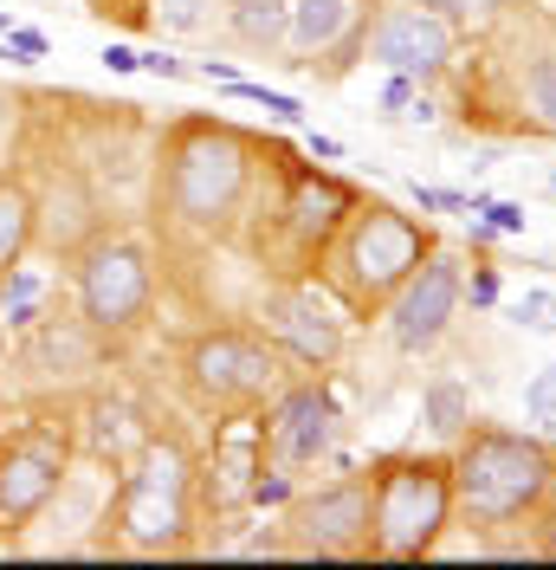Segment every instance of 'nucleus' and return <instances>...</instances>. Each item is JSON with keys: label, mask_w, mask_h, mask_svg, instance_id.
Wrapping results in <instances>:
<instances>
[{"label": "nucleus", "mask_w": 556, "mask_h": 570, "mask_svg": "<svg viewBox=\"0 0 556 570\" xmlns=\"http://www.w3.org/2000/svg\"><path fill=\"white\" fill-rule=\"evenodd\" d=\"M420 415H427V428L434 434H466L473 428V395H466V383H453V376H434L427 383V395H420Z\"/></svg>", "instance_id": "a211bd4d"}, {"label": "nucleus", "mask_w": 556, "mask_h": 570, "mask_svg": "<svg viewBox=\"0 0 556 570\" xmlns=\"http://www.w3.org/2000/svg\"><path fill=\"white\" fill-rule=\"evenodd\" d=\"M117 525L137 551H162L181 538V525H188V461L175 448H162V441L142 448L137 473L123 480V499H117Z\"/></svg>", "instance_id": "39448f33"}, {"label": "nucleus", "mask_w": 556, "mask_h": 570, "mask_svg": "<svg viewBox=\"0 0 556 570\" xmlns=\"http://www.w3.org/2000/svg\"><path fill=\"white\" fill-rule=\"evenodd\" d=\"M369 59L388 71H408V78H427L453 59V27L427 7H395L369 33Z\"/></svg>", "instance_id": "9b49d317"}, {"label": "nucleus", "mask_w": 556, "mask_h": 570, "mask_svg": "<svg viewBox=\"0 0 556 570\" xmlns=\"http://www.w3.org/2000/svg\"><path fill=\"white\" fill-rule=\"evenodd\" d=\"M556 461L537 434H505V428H466V448L453 454V505H466L473 519L505 525L530 512L550 493Z\"/></svg>", "instance_id": "f03ea898"}, {"label": "nucleus", "mask_w": 556, "mask_h": 570, "mask_svg": "<svg viewBox=\"0 0 556 570\" xmlns=\"http://www.w3.org/2000/svg\"><path fill=\"white\" fill-rule=\"evenodd\" d=\"M459 298H466V279H459V259L453 253H427L408 285L395 292V312H388V331H395V351L408 356H427L440 337H447L453 312H459Z\"/></svg>", "instance_id": "0eeeda50"}, {"label": "nucleus", "mask_w": 556, "mask_h": 570, "mask_svg": "<svg viewBox=\"0 0 556 570\" xmlns=\"http://www.w3.org/2000/svg\"><path fill=\"white\" fill-rule=\"evenodd\" d=\"M512 318L524 331H556V292H524L518 305H512Z\"/></svg>", "instance_id": "5701e85b"}, {"label": "nucleus", "mask_w": 556, "mask_h": 570, "mask_svg": "<svg viewBox=\"0 0 556 570\" xmlns=\"http://www.w3.org/2000/svg\"><path fill=\"white\" fill-rule=\"evenodd\" d=\"M337 234H344L337 240V292L356 312H376L383 298H395L408 285V273L434 253V240L401 208H388V202H369V208L356 202V214Z\"/></svg>", "instance_id": "7ed1b4c3"}, {"label": "nucleus", "mask_w": 556, "mask_h": 570, "mask_svg": "<svg viewBox=\"0 0 556 570\" xmlns=\"http://www.w3.org/2000/svg\"><path fill=\"white\" fill-rule=\"evenodd\" d=\"M78 312L91 331H130L149 312V253L137 240H98L78 259Z\"/></svg>", "instance_id": "423d86ee"}, {"label": "nucleus", "mask_w": 556, "mask_h": 570, "mask_svg": "<svg viewBox=\"0 0 556 570\" xmlns=\"http://www.w3.org/2000/svg\"><path fill=\"white\" fill-rule=\"evenodd\" d=\"M420 7H427V13H440V20H492V13H505V7H512V0H420Z\"/></svg>", "instance_id": "4be33fe9"}, {"label": "nucleus", "mask_w": 556, "mask_h": 570, "mask_svg": "<svg viewBox=\"0 0 556 570\" xmlns=\"http://www.w3.org/2000/svg\"><path fill=\"white\" fill-rule=\"evenodd\" d=\"M453 519L447 454H395L369 473V551L388 564L427 558Z\"/></svg>", "instance_id": "f257e3e1"}, {"label": "nucleus", "mask_w": 556, "mask_h": 570, "mask_svg": "<svg viewBox=\"0 0 556 570\" xmlns=\"http://www.w3.org/2000/svg\"><path fill=\"white\" fill-rule=\"evenodd\" d=\"M337 434V409L317 390H285L266 415V461L272 466H311Z\"/></svg>", "instance_id": "f8f14e48"}, {"label": "nucleus", "mask_w": 556, "mask_h": 570, "mask_svg": "<svg viewBox=\"0 0 556 570\" xmlns=\"http://www.w3.org/2000/svg\"><path fill=\"white\" fill-rule=\"evenodd\" d=\"M266 331H272L298 363H330V356L344 351V324L330 318L317 298H305V292L272 298V305H266Z\"/></svg>", "instance_id": "2eb2a0df"}, {"label": "nucleus", "mask_w": 556, "mask_h": 570, "mask_svg": "<svg viewBox=\"0 0 556 570\" xmlns=\"http://www.w3.org/2000/svg\"><path fill=\"white\" fill-rule=\"evenodd\" d=\"M349 214H356V188H349V181L317 176V169H298V176H291V195H285V227H291V240H298L305 253L330 247Z\"/></svg>", "instance_id": "ddd939ff"}, {"label": "nucleus", "mask_w": 556, "mask_h": 570, "mask_svg": "<svg viewBox=\"0 0 556 570\" xmlns=\"http://www.w3.org/2000/svg\"><path fill=\"white\" fill-rule=\"evenodd\" d=\"M234 33L252 46H272L285 33V0H234Z\"/></svg>", "instance_id": "6ab92c4d"}, {"label": "nucleus", "mask_w": 556, "mask_h": 570, "mask_svg": "<svg viewBox=\"0 0 556 570\" xmlns=\"http://www.w3.org/2000/svg\"><path fill=\"white\" fill-rule=\"evenodd\" d=\"M188 376H195V390L208 402L252 409V402H266L278 390V356L259 337H246V331H214V337H201L188 351Z\"/></svg>", "instance_id": "1a4fd4ad"}, {"label": "nucleus", "mask_w": 556, "mask_h": 570, "mask_svg": "<svg viewBox=\"0 0 556 570\" xmlns=\"http://www.w3.org/2000/svg\"><path fill=\"white\" fill-rule=\"evenodd\" d=\"M266 473V415H234L214 434V505H246Z\"/></svg>", "instance_id": "4468645a"}, {"label": "nucleus", "mask_w": 556, "mask_h": 570, "mask_svg": "<svg viewBox=\"0 0 556 570\" xmlns=\"http://www.w3.org/2000/svg\"><path fill=\"white\" fill-rule=\"evenodd\" d=\"M27 240H33V195L13 188V181H0V273L20 266Z\"/></svg>", "instance_id": "f3484780"}, {"label": "nucleus", "mask_w": 556, "mask_h": 570, "mask_svg": "<svg viewBox=\"0 0 556 570\" xmlns=\"http://www.w3.org/2000/svg\"><path fill=\"white\" fill-rule=\"evenodd\" d=\"M291 532H298V551H317V558H363V551H369V473L330 480V487H317L311 499H298V505H291Z\"/></svg>", "instance_id": "9d476101"}, {"label": "nucleus", "mask_w": 556, "mask_h": 570, "mask_svg": "<svg viewBox=\"0 0 556 570\" xmlns=\"http://www.w3.org/2000/svg\"><path fill=\"white\" fill-rule=\"evenodd\" d=\"M66 487V441L52 428H20L0 441V519L33 525Z\"/></svg>", "instance_id": "6e6552de"}, {"label": "nucleus", "mask_w": 556, "mask_h": 570, "mask_svg": "<svg viewBox=\"0 0 556 570\" xmlns=\"http://www.w3.org/2000/svg\"><path fill=\"white\" fill-rule=\"evenodd\" d=\"M524 409H530V422L544 428V434H556V363L537 370V383L524 390Z\"/></svg>", "instance_id": "aec40b11"}, {"label": "nucleus", "mask_w": 556, "mask_h": 570, "mask_svg": "<svg viewBox=\"0 0 556 570\" xmlns=\"http://www.w3.org/2000/svg\"><path fill=\"white\" fill-rule=\"evenodd\" d=\"M252 142L227 124H181L169 142V214L188 227H220L240 208Z\"/></svg>", "instance_id": "20e7f679"}, {"label": "nucleus", "mask_w": 556, "mask_h": 570, "mask_svg": "<svg viewBox=\"0 0 556 570\" xmlns=\"http://www.w3.org/2000/svg\"><path fill=\"white\" fill-rule=\"evenodd\" d=\"M349 27V0H285V33L298 39L305 52L330 46Z\"/></svg>", "instance_id": "dca6fc26"}, {"label": "nucleus", "mask_w": 556, "mask_h": 570, "mask_svg": "<svg viewBox=\"0 0 556 570\" xmlns=\"http://www.w3.org/2000/svg\"><path fill=\"white\" fill-rule=\"evenodd\" d=\"M524 91H530V110H544V124H556V59H537L524 71Z\"/></svg>", "instance_id": "412c9836"}]
</instances>
